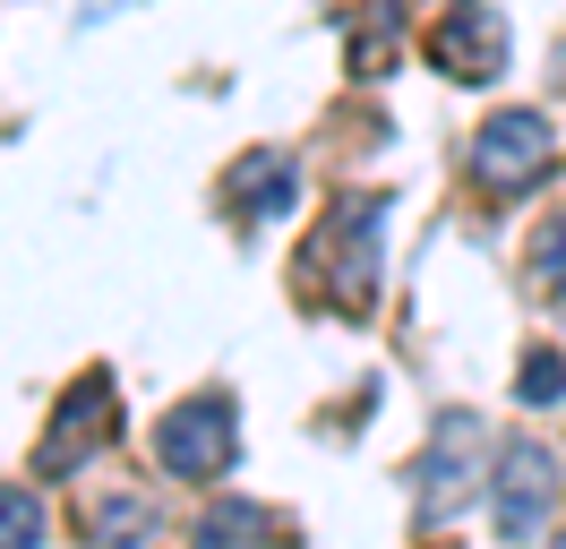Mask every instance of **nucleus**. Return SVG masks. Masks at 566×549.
<instances>
[{"mask_svg": "<svg viewBox=\"0 0 566 549\" xmlns=\"http://www.w3.org/2000/svg\"><path fill=\"white\" fill-rule=\"evenodd\" d=\"M378 240H387V189H344L301 249V292L335 318H369L378 309Z\"/></svg>", "mask_w": 566, "mask_h": 549, "instance_id": "1", "label": "nucleus"}, {"mask_svg": "<svg viewBox=\"0 0 566 549\" xmlns=\"http://www.w3.org/2000/svg\"><path fill=\"white\" fill-rule=\"evenodd\" d=\"M403 480H412V515H421V524L463 515V507H472V498L497 480V464H490V421H481V412H463V404L438 412Z\"/></svg>", "mask_w": 566, "mask_h": 549, "instance_id": "2", "label": "nucleus"}, {"mask_svg": "<svg viewBox=\"0 0 566 549\" xmlns=\"http://www.w3.org/2000/svg\"><path fill=\"white\" fill-rule=\"evenodd\" d=\"M155 464L172 480H223L241 464V421H232V395L207 386V395H180L164 421H155Z\"/></svg>", "mask_w": 566, "mask_h": 549, "instance_id": "3", "label": "nucleus"}, {"mask_svg": "<svg viewBox=\"0 0 566 549\" xmlns=\"http://www.w3.org/2000/svg\"><path fill=\"white\" fill-rule=\"evenodd\" d=\"M112 438H120V395H112V370H77V386L52 404V421H43V438H35V473H43V480H70V473H86Z\"/></svg>", "mask_w": 566, "mask_h": 549, "instance_id": "4", "label": "nucleus"}, {"mask_svg": "<svg viewBox=\"0 0 566 549\" xmlns=\"http://www.w3.org/2000/svg\"><path fill=\"white\" fill-rule=\"evenodd\" d=\"M549 164H558V130H549L532 103H515V112H490V121L472 130V180H481L490 198H515V189H532Z\"/></svg>", "mask_w": 566, "mask_h": 549, "instance_id": "5", "label": "nucleus"}, {"mask_svg": "<svg viewBox=\"0 0 566 549\" xmlns=\"http://www.w3.org/2000/svg\"><path fill=\"white\" fill-rule=\"evenodd\" d=\"M421 61L438 77H455V86H490L497 69H506V18L463 0V9H447V18L421 27Z\"/></svg>", "mask_w": 566, "mask_h": 549, "instance_id": "6", "label": "nucleus"}, {"mask_svg": "<svg viewBox=\"0 0 566 549\" xmlns=\"http://www.w3.org/2000/svg\"><path fill=\"white\" fill-rule=\"evenodd\" d=\"M549 507H558V455L541 438H515L497 446V480H490V515L506 541H532L541 524H549Z\"/></svg>", "mask_w": 566, "mask_h": 549, "instance_id": "7", "label": "nucleus"}, {"mask_svg": "<svg viewBox=\"0 0 566 549\" xmlns=\"http://www.w3.org/2000/svg\"><path fill=\"white\" fill-rule=\"evenodd\" d=\"M292 198H301V164L283 146H249L223 164V206L241 224H275V215H292Z\"/></svg>", "mask_w": 566, "mask_h": 549, "instance_id": "8", "label": "nucleus"}, {"mask_svg": "<svg viewBox=\"0 0 566 549\" xmlns=\"http://www.w3.org/2000/svg\"><path fill=\"white\" fill-rule=\"evenodd\" d=\"M189 541L198 549H292V524L275 507H258V498H214L198 524H189Z\"/></svg>", "mask_w": 566, "mask_h": 549, "instance_id": "9", "label": "nucleus"}, {"mask_svg": "<svg viewBox=\"0 0 566 549\" xmlns=\"http://www.w3.org/2000/svg\"><path fill=\"white\" fill-rule=\"evenodd\" d=\"M77 532H86V549H146L155 541V498L146 489H95L77 507Z\"/></svg>", "mask_w": 566, "mask_h": 549, "instance_id": "10", "label": "nucleus"}, {"mask_svg": "<svg viewBox=\"0 0 566 549\" xmlns=\"http://www.w3.org/2000/svg\"><path fill=\"white\" fill-rule=\"evenodd\" d=\"M395 43H403V9H360V27H353V69H360V77H378V69L395 61Z\"/></svg>", "mask_w": 566, "mask_h": 549, "instance_id": "11", "label": "nucleus"}, {"mask_svg": "<svg viewBox=\"0 0 566 549\" xmlns=\"http://www.w3.org/2000/svg\"><path fill=\"white\" fill-rule=\"evenodd\" d=\"M532 292H549V301H566V206L532 232Z\"/></svg>", "mask_w": 566, "mask_h": 549, "instance_id": "12", "label": "nucleus"}, {"mask_svg": "<svg viewBox=\"0 0 566 549\" xmlns=\"http://www.w3.org/2000/svg\"><path fill=\"white\" fill-rule=\"evenodd\" d=\"M0 549H43V498L0 480Z\"/></svg>", "mask_w": 566, "mask_h": 549, "instance_id": "13", "label": "nucleus"}, {"mask_svg": "<svg viewBox=\"0 0 566 549\" xmlns=\"http://www.w3.org/2000/svg\"><path fill=\"white\" fill-rule=\"evenodd\" d=\"M515 395H524V404H558V395H566V361L549 352V343H524V370H515Z\"/></svg>", "mask_w": 566, "mask_h": 549, "instance_id": "14", "label": "nucleus"}, {"mask_svg": "<svg viewBox=\"0 0 566 549\" xmlns=\"http://www.w3.org/2000/svg\"><path fill=\"white\" fill-rule=\"evenodd\" d=\"M558 77H566V43H558Z\"/></svg>", "mask_w": 566, "mask_h": 549, "instance_id": "15", "label": "nucleus"}, {"mask_svg": "<svg viewBox=\"0 0 566 549\" xmlns=\"http://www.w3.org/2000/svg\"><path fill=\"white\" fill-rule=\"evenodd\" d=\"M558 549H566V532H558Z\"/></svg>", "mask_w": 566, "mask_h": 549, "instance_id": "16", "label": "nucleus"}]
</instances>
